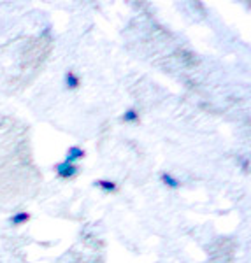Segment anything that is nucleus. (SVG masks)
Instances as JSON below:
<instances>
[{"label": "nucleus", "instance_id": "1", "mask_svg": "<svg viewBox=\"0 0 251 263\" xmlns=\"http://www.w3.org/2000/svg\"><path fill=\"white\" fill-rule=\"evenodd\" d=\"M65 81H67V86H69V88H76V86H78V78H74V74H72V72L67 74Z\"/></svg>", "mask_w": 251, "mask_h": 263}, {"label": "nucleus", "instance_id": "3", "mask_svg": "<svg viewBox=\"0 0 251 263\" xmlns=\"http://www.w3.org/2000/svg\"><path fill=\"white\" fill-rule=\"evenodd\" d=\"M123 120H125V121H135V120H137V116H135L134 111H129L125 114V118H123Z\"/></svg>", "mask_w": 251, "mask_h": 263}, {"label": "nucleus", "instance_id": "5", "mask_svg": "<svg viewBox=\"0 0 251 263\" xmlns=\"http://www.w3.org/2000/svg\"><path fill=\"white\" fill-rule=\"evenodd\" d=\"M28 219V214H18L14 219H12V223H20V221H27Z\"/></svg>", "mask_w": 251, "mask_h": 263}, {"label": "nucleus", "instance_id": "4", "mask_svg": "<svg viewBox=\"0 0 251 263\" xmlns=\"http://www.w3.org/2000/svg\"><path fill=\"white\" fill-rule=\"evenodd\" d=\"M99 184H100L104 190H114V188H116V186H114L113 182H107V181H100Z\"/></svg>", "mask_w": 251, "mask_h": 263}, {"label": "nucleus", "instance_id": "2", "mask_svg": "<svg viewBox=\"0 0 251 263\" xmlns=\"http://www.w3.org/2000/svg\"><path fill=\"white\" fill-rule=\"evenodd\" d=\"M164 182L167 186H171V188H176L177 186V182H176V179H172L171 176H167V174H164Z\"/></svg>", "mask_w": 251, "mask_h": 263}]
</instances>
